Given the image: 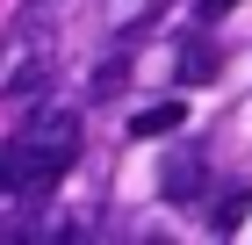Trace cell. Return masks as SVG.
<instances>
[{
    "label": "cell",
    "mask_w": 252,
    "mask_h": 245,
    "mask_svg": "<svg viewBox=\"0 0 252 245\" xmlns=\"http://www.w3.org/2000/svg\"><path fill=\"white\" fill-rule=\"evenodd\" d=\"M180 123H188V108H180V101H152L144 115H130V137H173Z\"/></svg>",
    "instance_id": "7a4b0ae2"
},
{
    "label": "cell",
    "mask_w": 252,
    "mask_h": 245,
    "mask_svg": "<svg viewBox=\"0 0 252 245\" xmlns=\"http://www.w3.org/2000/svg\"><path fill=\"white\" fill-rule=\"evenodd\" d=\"M216 65H223V58H216V43H209V36H194L188 51H180V87H202Z\"/></svg>",
    "instance_id": "277c9868"
},
{
    "label": "cell",
    "mask_w": 252,
    "mask_h": 245,
    "mask_svg": "<svg viewBox=\"0 0 252 245\" xmlns=\"http://www.w3.org/2000/svg\"><path fill=\"white\" fill-rule=\"evenodd\" d=\"M43 87H51V65H43V58H36V65H22V72L7 79V101H29V94L43 101Z\"/></svg>",
    "instance_id": "5b68a950"
},
{
    "label": "cell",
    "mask_w": 252,
    "mask_h": 245,
    "mask_svg": "<svg viewBox=\"0 0 252 245\" xmlns=\"http://www.w3.org/2000/svg\"><path fill=\"white\" fill-rule=\"evenodd\" d=\"M245 209H252V188H223V202H216L209 224H216V231H238V224H245Z\"/></svg>",
    "instance_id": "8992f818"
},
{
    "label": "cell",
    "mask_w": 252,
    "mask_h": 245,
    "mask_svg": "<svg viewBox=\"0 0 252 245\" xmlns=\"http://www.w3.org/2000/svg\"><path fill=\"white\" fill-rule=\"evenodd\" d=\"M123 87H130V58H101V65H94V79H87V94H94V101H116L123 94Z\"/></svg>",
    "instance_id": "3957f363"
},
{
    "label": "cell",
    "mask_w": 252,
    "mask_h": 245,
    "mask_svg": "<svg viewBox=\"0 0 252 245\" xmlns=\"http://www.w3.org/2000/svg\"><path fill=\"white\" fill-rule=\"evenodd\" d=\"M231 7H238V0H202V22H223Z\"/></svg>",
    "instance_id": "ba28073f"
},
{
    "label": "cell",
    "mask_w": 252,
    "mask_h": 245,
    "mask_svg": "<svg viewBox=\"0 0 252 245\" xmlns=\"http://www.w3.org/2000/svg\"><path fill=\"white\" fill-rule=\"evenodd\" d=\"M202 188H209L202 151H194V144H173V151H166V173H158V195H166L173 209H188V202H202Z\"/></svg>",
    "instance_id": "6da1fadb"
},
{
    "label": "cell",
    "mask_w": 252,
    "mask_h": 245,
    "mask_svg": "<svg viewBox=\"0 0 252 245\" xmlns=\"http://www.w3.org/2000/svg\"><path fill=\"white\" fill-rule=\"evenodd\" d=\"M15 195V144H0V202Z\"/></svg>",
    "instance_id": "52a82bcc"
}]
</instances>
